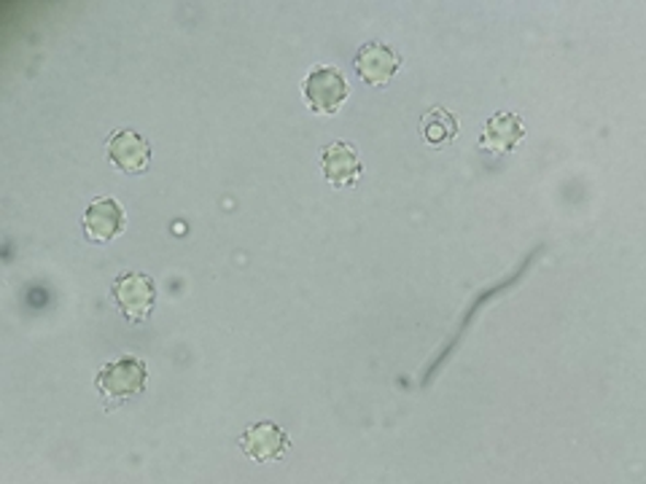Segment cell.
Masks as SVG:
<instances>
[{"label":"cell","mask_w":646,"mask_h":484,"mask_svg":"<svg viewBox=\"0 0 646 484\" xmlns=\"http://www.w3.org/2000/svg\"><path fill=\"white\" fill-rule=\"evenodd\" d=\"M304 97L313 114L334 116L348 100V81L337 68H315L304 81Z\"/></svg>","instance_id":"6da1fadb"},{"label":"cell","mask_w":646,"mask_h":484,"mask_svg":"<svg viewBox=\"0 0 646 484\" xmlns=\"http://www.w3.org/2000/svg\"><path fill=\"white\" fill-rule=\"evenodd\" d=\"M111 293H114L122 315H125L129 323H140L143 318H149L151 310H154L157 288H154V283H151V277H146V275L132 273V275L116 277Z\"/></svg>","instance_id":"7a4b0ae2"},{"label":"cell","mask_w":646,"mask_h":484,"mask_svg":"<svg viewBox=\"0 0 646 484\" xmlns=\"http://www.w3.org/2000/svg\"><path fill=\"white\" fill-rule=\"evenodd\" d=\"M95 385L108 399H129V395L143 391L146 364L138 358H122V361L103 366Z\"/></svg>","instance_id":"3957f363"},{"label":"cell","mask_w":646,"mask_h":484,"mask_svg":"<svg viewBox=\"0 0 646 484\" xmlns=\"http://www.w3.org/2000/svg\"><path fill=\"white\" fill-rule=\"evenodd\" d=\"M240 450L249 454L251 460H256V463H269V460H278L280 454L289 450V434L275 423L251 425L240 436Z\"/></svg>","instance_id":"277c9868"},{"label":"cell","mask_w":646,"mask_h":484,"mask_svg":"<svg viewBox=\"0 0 646 484\" xmlns=\"http://www.w3.org/2000/svg\"><path fill=\"white\" fill-rule=\"evenodd\" d=\"M125 210L111 197H97L84 212V232L97 245L119 238L125 232Z\"/></svg>","instance_id":"5b68a950"},{"label":"cell","mask_w":646,"mask_h":484,"mask_svg":"<svg viewBox=\"0 0 646 484\" xmlns=\"http://www.w3.org/2000/svg\"><path fill=\"white\" fill-rule=\"evenodd\" d=\"M399 55L385 44H367L356 55L358 79L369 87H385L396 76Z\"/></svg>","instance_id":"8992f818"},{"label":"cell","mask_w":646,"mask_h":484,"mask_svg":"<svg viewBox=\"0 0 646 484\" xmlns=\"http://www.w3.org/2000/svg\"><path fill=\"white\" fill-rule=\"evenodd\" d=\"M108 159L122 173H143L151 162V146L132 129H122L111 138Z\"/></svg>","instance_id":"52a82bcc"},{"label":"cell","mask_w":646,"mask_h":484,"mask_svg":"<svg viewBox=\"0 0 646 484\" xmlns=\"http://www.w3.org/2000/svg\"><path fill=\"white\" fill-rule=\"evenodd\" d=\"M321 168L326 181L337 188L354 186L358 175H361V162H358V153L350 143L326 146L321 151Z\"/></svg>","instance_id":"ba28073f"},{"label":"cell","mask_w":646,"mask_h":484,"mask_svg":"<svg viewBox=\"0 0 646 484\" xmlns=\"http://www.w3.org/2000/svg\"><path fill=\"white\" fill-rule=\"evenodd\" d=\"M522 138H526V127L515 114H496L485 124L483 149L501 157V153L515 151L522 143Z\"/></svg>","instance_id":"9c48e42d"},{"label":"cell","mask_w":646,"mask_h":484,"mask_svg":"<svg viewBox=\"0 0 646 484\" xmlns=\"http://www.w3.org/2000/svg\"><path fill=\"white\" fill-rule=\"evenodd\" d=\"M423 140L428 146H445L458 135V122L452 119L445 108H431L426 116H423Z\"/></svg>","instance_id":"30bf717a"}]
</instances>
